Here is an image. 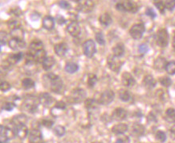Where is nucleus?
<instances>
[{"instance_id": "obj_22", "label": "nucleus", "mask_w": 175, "mask_h": 143, "mask_svg": "<svg viewBox=\"0 0 175 143\" xmlns=\"http://www.w3.org/2000/svg\"><path fill=\"white\" fill-rule=\"evenodd\" d=\"M156 82L155 79L153 77V76L151 75H147L145 77L143 80V84L144 86L146 87V88H149V89H151V88H154L156 86Z\"/></svg>"}, {"instance_id": "obj_62", "label": "nucleus", "mask_w": 175, "mask_h": 143, "mask_svg": "<svg viewBox=\"0 0 175 143\" xmlns=\"http://www.w3.org/2000/svg\"><path fill=\"white\" fill-rule=\"evenodd\" d=\"M0 143H1V141H0Z\"/></svg>"}, {"instance_id": "obj_27", "label": "nucleus", "mask_w": 175, "mask_h": 143, "mask_svg": "<svg viewBox=\"0 0 175 143\" xmlns=\"http://www.w3.org/2000/svg\"><path fill=\"white\" fill-rule=\"evenodd\" d=\"M99 102L98 101L95 100V99H86L85 101V108L87 109L88 110H94L97 108V106H98Z\"/></svg>"}, {"instance_id": "obj_2", "label": "nucleus", "mask_w": 175, "mask_h": 143, "mask_svg": "<svg viewBox=\"0 0 175 143\" xmlns=\"http://www.w3.org/2000/svg\"><path fill=\"white\" fill-rule=\"evenodd\" d=\"M86 97V92L82 88H75L68 96V101L71 103H81Z\"/></svg>"}, {"instance_id": "obj_47", "label": "nucleus", "mask_w": 175, "mask_h": 143, "mask_svg": "<svg viewBox=\"0 0 175 143\" xmlns=\"http://www.w3.org/2000/svg\"><path fill=\"white\" fill-rule=\"evenodd\" d=\"M42 124H43V126H45V127L51 128L52 127V126L54 125V122L50 119H43V121H42Z\"/></svg>"}, {"instance_id": "obj_50", "label": "nucleus", "mask_w": 175, "mask_h": 143, "mask_svg": "<svg viewBox=\"0 0 175 143\" xmlns=\"http://www.w3.org/2000/svg\"><path fill=\"white\" fill-rule=\"evenodd\" d=\"M115 143H129V138L126 136L118 137Z\"/></svg>"}, {"instance_id": "obj_40", "label": "nucleus", "mask_w": 175, "mask_h": 143, "mask_svg": "<svg viewBox=\"0 0 175 143\" xmlns=\"http://www.w3.org/2000/svg\"><path fill=\"white\" fill-rule=\"evenodd\" d=\"M159 81H160V83H161V85L164 87H165V88H169V87L172 84L171 79L168 77H161V78L159 79Z\"/></svg>"}, {"instance_id": "obj_25", "label": "nucleus", "mask_w": 175, "mask_h": 143, "mask_svg": "<svg viewBox=\"0 0 175 143\" xmlns=\"http://www.w3.org/2000/svg\"><path fill=\"white\" fill-rule=\"evenodd\" d=\"M99 22L101 25L108 27L112 24V17L108 13H104L99 18Z\"/></svg>"}, {"instance_id": "obj_56", "label": "nucleus", "mask_w": 175, "mask_h": 143, "mask_svg": "<svg viewBox=\"0 0 175 143\" xmlns=\"http://www.w3.org/2000/svg\"><path fill=\"white\" fill-rule=\"evenodd\" d=\"M169 133H170V137L173 138V139H175V127L172 128L169 131Z\"/></svg>"}, {"instance_id": "obj_55", "label": "nucleus", "mask_w": 175, "mask_h": 143, "mask_svg": "<svg viewBox=\"0 0 175 143\" xmlns=\"http://www.w3.org/2000/svg\"><path fill=\"white\" fill-rule=\"evenodd\" d=\"M57 22L59 24H64L66 21H65V20L62 16H57Z\"/></svg>"}, {"instance_id": "obj_38", "label": "nucleus", "mask_w": 175, "mask_h": 143, "mask_svg": "<svg viewBox=\"0 0 175 143\" xmlns=\"http://www.w3.org/2000/svg\"><path fill=\"white\" fill-rule=\"evenodd\" d=\"M155 138L157 141H159L160 142H165L166 141L167 137H166V134H165V132L161 131V130H158L155 133Z\"/></svg>"}, {"instance_id": "obj_15", "label": "nucleus", "mask_w": 175, "mask_h": 143, "mask_svg": "<svg viewBox=\"0 0 175 143\" xmlns=\"http://www.w3.org/2000/svg\"><path fill=\"white\" fill-rule=\"evenodd\" d=\"M127 118V111L123 108H117L114 109L112 114V118L115 121H123Z\"/></svg>"}, {"instance_id": "obj_28", "label": "nucleus", "mask_w": 175, "mask_h": 143, "mask_svg": "<svg viewBox=\"0 0 175 143\" xmlns=\"http://www.w3.org/2000/svg\"><path fill=\"white\" fill-rule=\"evenodd\" d=\"M112 52H113V56H115L116 57H118V58L121 57L125 53L124 45L122 43H117L112 48Z\"/></svg>"}, {"instance_id": "obj_45", "label": "nucleus", "mask_w": 175, "mask_h": 143, "mask_svg": "<svg viewBox=\"0 0 175 143\" xmlns=\"http://www.w3.org/2000/svg\"><path fill=\"white\" fill-rule=\"evenodd\" d=\"M165 9L169 11H173L175 8V0H165Z\"/></svg>"}, {"instance_id": "obj_58", "label": "nucleus", "mask_w": 175, "mask_h": 143, "mask_svg": "<svg viewBox=\"0 0 175 143\" xmlns=\"http://www.w3.org/2000/svg\"><path fill=\"white\" fill-rule=\"evenodd\" d=\"M173 43H175V33H174V35H173Z\"/></svg>"}, {"instance_id": "obj_46", "label": "nucleus", "mask_w": 175, "mask_h": 143, "mask_svg": "<svg viewBox=\"0 0 175 143\" xmlns=\"http://www.w3.org/2000/svg\"><path fill=\"white\" fill-rule=\"evenodd\" d=\"M59 5L61 8L65 9V10H68L71 8V5L69 3L68 1H65V0H61L59 2Z\"/></svg>"}, {"instance_id": "obj_19", "label": "nucleus", "mask_w": 175, "mask_h": 143, "mask_svg": "<svg viewBox=\"0 0 175 143\" xmlns=\"http://www.w3.org/2000/svg\"><path fill=\"white\" fill-rule=\"evenodd\" d=\"M127 130H128V126L124 123L116 124V125L112 126V132L115 134H116V135L124 134Z\"/></svg>"}, {"instance_id": "obj_54", "label": "nucleus", "mask_w": 175, "mask_h": 143, "mask_svg": "<svg viewBox=\"0 0 175 143\" xmlns=\"http://www.w3.org/2000/svg\"><path fill=\"white\" fill-rule=\"evenodd\" d=\"M11 11H12V13H13V14H14L15 16H20V15L22 14L21 10H20L19 7L13 8V9L11 10Z\"/></svg>"}, {"instance_id": "obj_48", "label": "nucleus", "mask_w": 175, "mask_h": 143, "mask_svg": "<svg viewBox=\"0 0 175 143\" xmlns=\"http://www.w3.org/2000/svg\"><path fill=\"white\" fill-rule=\"evenodd\" d=\"M146 14L148 16H150V17H151L152 19H154V18L157 16V15H156V12L154 11V10L153 9V8H147L146 11Z\"/></svg>"}, {"instance_id": "obj_52", "label": "nucleus", "mask_w": 175, "mask_h": 143, "mask_svg": "<svg viewBox=\"0 0 175 143\" xmlns=\"http://www.w3.org/2000/svg\"><path fill=\"white\" fill-rule=\"evenodd\" d=\"M7 34L3 32H0V44H4L6 43Z\"/></svg>"}, {"instance_id": "obj_10", "label": "nucleus", "mask_w": 175, "mask_h": 143, "mask_svg": "<svg viewBox=\"0 0 175 143\" xmlns=\"http://www.w3.org/2000/svg\"><path fill=\"white\" fill-rule=\"evenodd\" d=\"M28 139L30 143H40L43 140L41 131L38 129H33L29 132Z\"/></svg>"}, {"instance_id": "obj_26", "label": "nucleus", "mask_w": 175, "mask_h": 143, "mask_svg": "<svg viewBox=\"0 0 175 143\" xmlns=\"http://www.w3.org/2000/svg\"><path fill=\"white\" fill-rule=\"evenodd\" d=\"M166 64H167V61L164 57H157L154 61V68L157 70L161 71L165 69Z\"/></svg>"}, {"instance_id": "obj_51", "label": "nucleus", "mask_w": 175, "mask_h": 143, "mask_svg": "<svg viewBox=\"0 0 175 143\" xmlns=\"http://www.w3.org/2000/svg\"><path fill=\"white\" fill-rule=\"evenodd\" d=\"M149 51V47H148L146 44H142V45H140L139 47V51L142 54H145L146 53L147 51Z\"/></svg>"}, {"instance_id": "obj_49", "label": "nucleus", "mask_w": 175, "mask_h": 143, "mask_svg": "<svg viewBox=\"0 0 175 143\" xmlns=\"http://www.w3.org/2000/svg\"><path fill=\"white\" fill-rule=\"evenodd\" d=\"M55 109L60 110H64L66 109V104L63 101H58L55 105Z\"/></svg>"}, {"instance_id": "obj_57", "label": "nucleus", "mask_w": 175, "mask_h": 143, "mask_svg": "<svg viewBox=\"0 0 175 143\" xmlns=\"http://www.w3.org/2000/svg\"><path fill=\"white\" fill-rule=\"evenodd\" d=\"M71 1H73V2H80L81 0H71Z\"/></svg>"}, {"instance_id": "obj_61", "label": "nucleus", "mask_w": 175, "mask_h": 143, "mask_svg": "<svg viewBox=\"0 0 175 143\" xmlns=\"http://www.w3.org/2000/svg\"><path fill=\"white\" fill-rule=\"evenodd\" d=\"M93 143H97V142H93Z\"/></svg>"}, {"instance_id": "obj_60", "label": "nucleus", "mask_w": 175, "mask_h": 143, "mask_svg": "<svg viewBox=\"0 0 175 143\" xmlns=\"http://www.w3.org/2000/svg\"><path fill=\"white\" fill-rule=\"evenodd\" d=\"M40 143H45V142H40Z\"/></svg>"}, {"instance_id": "obj_29", "label": "nucleus", "mask_w": 175, "mask_h": 143, "mask_svg": "<svg viewBox=\"0 0 175 143\" xmlns=\"http://www.w3.org/2000/svg\"><path fill=\"white\" fill-rule=\"evenodd\" d=\"M165 119L169 123H175V109L169 108L166 110L165 115Z\"/></svg>"}, {"instance_id": "obj_31", "label": "nucleus", "mask_w": 175, "mask_h": 143, "mask_svg": "<svg viewBox=\"0 0 175 143\" xmlns=\"http://www.w3.org/2000/svg\"><path fill=\"white\" fill-rule=\"evenodd\" d=\"M12 38L18 39H24V32L20 28L11 30V32Z\"/></svg>"}, {"instance_id": "obj_35", "label": "nucleus", "mask_w": 175, "mask_h": 143, "mask_svg": "<svg viewBox=\"0 0 175 143\" xmlns=\"http://www.w3.org/2000/svg\"><path fill=\"white\" fill-rule=\"evenodd\" d=\"M22 84H23V87L25 89H30V88H32L35 87V82L31 78L24 79L23 81H22Z\"/></svg>"}, {"instance_id": "obj_43", "label": "nucleus", "mask_w": 175, "mask_h": 143, "mask_svg": "<svg viewBox=\"0 0 175 143\" xmlns=\"http://www.w3.org/2000/svg\"><path fill=\"white\" fill-rule=\"evenodd\" d=\"M95 38H96V40L99 44H100V45L105 44V39H104V36L102 32H97L95 35Z\"/></svg>"}, {"instance_id": "obj_11", "label": "nucleus", "mask_w": 175, "mask_h": 143, "mask_svg": "<svg viewBox=\"0 0 175 143\" xmlns=\"http://www.w3.org/2000/svg\"><path fill=\"white\" fill-rule=\"evenodd\" d=\"M38 100H39V103L43 105L44 107H50L54 102V98L47 92L40 93L39 95Z\"/></svg>"}, {"instance_id": "obj_33", "label": "nucleus", "mask_w": 175, "mask_h": 143, "mask_svg": "<svg viewBox=\"0 0 175 143\" xmlns=\"http://www.w3.org/2000/svg\"><path fill=\"white\" fill-rule=\"evenodd\" d=\"M119 97H120V100L122 101L127 102L130 100L131 98V94L128 90H125V89H120L119 91Z\"/></svg>"}, {"instance_id": "obj_42", "label": "nucleus", "mask_w": 175, "mask_h": 143, "mask_svg": "<svg viewBox=\"0 0 175 143\" xmlns=\"http://www.w3.org/2000/svg\"><path fill=\"white\" fill-rule=\"evenodd\" d=\"M154 5H155L156 7L157 8V10L159 11L161 14H164V13H165V3H164L162 1H161V0H157V1H156V2H154Z\"/></svg>"}, {"instance_id": "obj_34", "label": "nucleus", "mask_w": 175, "mask_h": 143, "mask_svg": "<svg viewBox=\"0 0 175 143\" xmlns=\"http://www.w3.org/2000/svg\"><path fill=\"white\" fill-rule=\"evenodd\" d=\"M27 122H28V118H27L25 115L15 116V117L13 118V122H14L15 126L21 125V124H25Z\"/></svg>"}, {"instance_id": "obj_44", "label": "nucleus", "mask_w": 175, "mask_h": 143, "mask_svg": "<svg viewBox=\"0 0 175 143\" xmlns=\"http://www.w3.org/2000/svg\"><path fill=\"white\" fill-rule=\"evenodd\" d=\"M11 88V84L5 80H0V90L2 92H7Z\"/></svg>"}, {"instance_id": "obj_16", "label": "nucleus", "mask_w": 175, "mask_h": 143, "mask_svg": "<svg viewBox=\"0 0 175 143\" xmlns=\"http://www.w3.org/2000/svg\"><path fill=\"white\" fill-rule=\"evenodd\" d=\"M121 81L122 84H124V86L129 87V88L133 87L134 84H136V80H135L134 77L129 73H127V72L124 73L122 75Z\"/></svg>"}, {"instance_id": "obj_36", "label": "nucleus", "mask_w": 175, "mask_h": 143, "mask_svg": "<svg viewBox=\"0 0 175 143\" xmlns=\"http://www.w3.org/2000/svg\"><path fill=\"white\" fill-rule=\"evenodd\" d=\"M165 71L169 73V75L175 74V61H169L167 62L165 68Z\"/></svg>"}, {"instance_id": "obj_32", "label": "nucleus", "mask_w": 175, "mask_h": 143, "mask_svg": "<svg viewBox=\"0 0 175 143\" xmlns=\"http://www.w3.org/2000/svg\"><path fill=\"white\" fill-rule=\"evenodd\" d=\"M78 69H79L78 65L76 63H73V62L67 63L66 64V66H65V71H66L68 73H70V74L75 73L76 72L78 71Z\"/></svg>"}, {"instance_id": "obj_4", "label": "nucleus", "mask_w": 175, "mask_h": 143, "mask_svg": "<svg viewBox=\"0 0 175 143\" xmlns=\"http://www.w3.org/2000/svg\"><path fill=\"white\" fill-rule=\"evenodd\" d=\"M107 64H108V68L114 73H118L120 72L122 66V62L120 60L118 57L115 56H109L107 58Z\"/></svg>"}, {"instance_id": "obj_30", "label": "nucleus", "mask_w": 175, "mask_h": 143, "mask_svg": "<svg viewBox=\"0 0 175 143\" xmlns=\"http://www.w3.org/2000/svg\"><path fill=\"white\" fill-rule=\"evenodd\" d=\"M23 53L22 52H17L14 53V54H11V55L9 56L8 57V62L10 65H14V64L18 63L19 61L21 60V59L23 58Z\"/></svg>"}, {"instance_id": "obj_20", "label": "nucleus", "mask_w": 175, "mask_h": 143, "mask_svg": "<svg viewBox=\"0 0 175 143\" xmlns=\"http://www.w3.org/2000/svg\"><path fill=\"white\" fill-rule=\"evenodd\" d=\"M31 55H32V54H31ZM32 56H33L35 63L42 64L43 62V60L46 59V57H47V53H46L45 50L43 49V50H40V51H37V52H36L35 54H33Z\"/></svg>"}, {"instance_id": "obj_6", "label": "nucleus", "mask_w": 175, "mask_h": 143, "mask_svg": "<svg viewBox=\"0 0 175 143\" xmlns=\"http://www.w3.org/2000/svg\"><path fill=\"white\" fill-rule=\"evenodd\" d=\"M83 50L84 53L87 57L91 58L95 55V53L97 52V47L95 44L94 41L92 39H89L84 43L83 44Z\"/></svg>"}, {"instance_id": "obj_41", "label": "nucleus", "mask_w": 175, "mask_h": 143, "mask_svg": "<svg viewBox=\"0 0 175 143\" xmlns=\"http://www.w3.org/2000/svg\"><path fill=\"white\" fill-rule=\"evenodd\" d=\"M7 24L8 26H9V28H10L11 30L20 28V22L17 20H15V19L9 20Z\"/></svg>"}, {"instance_id": "obj_14", "label": "nucleus", "mask_w": 175, "mask_h": 143, "mask_svg": "<svg viewBox=\"0 0 175 143\" xmlns=\"http://www.w3.org/2000/svg\"><path fill=\"white\" fill-rule=\"evenodd\" d=\"M15 135L18 136L20 139H24L26 137H28V134H29V132H28V127L26 126L25 124H21V125H18V126H15Z\"/></svg>"}, {"instance_id": "obj_8", "label": "nucleus", "mask_w": 175, "mask_h": 143, "mask_svg": "<svg viewBox=\"0 0 175 143\" xmlns=\"http://www.w3.org/2000/svg\"><path fill=\"white\" fill-rule=\"evenodd\" d=\"M94 7L95 3L93 0H83L82 2H79L77 10L85 13H89L94 9Z\"/></svg>"}, {"instance_id": "obj_5", "label": "nucleus", "mask_w": 175, "mask_h": 143, "mask_svg": "<svg viewBox=\"0 0 175 143\" xmlns=\"http://www.w3.org/2000/svg\"><path fill=\"white\" fill-rule=\"evenodd\" d=\"M146 31L145 26L142 24H137L132 26V28L129 30V34L131 37L134 39H142L143 34Z\"/></svg>"}, {"instance_id": "obj_37", "label": "nucleus", "mask_w": 175, "mask_h": 143, "mask_svg": "<svg viewBox=\"0 0 175 143\" xmlns=\"http://www.w3.org/2000/svg\"><path fill=\"white\" fill-rule=\"evenodd\" d=\"M97 82V77L95 74H89L88 77V86L93 88Z\"/></svg>"}, {"instance_id": "obj_21", "label": "nucleus", "mask_w": 175, "mask_h": 143, "mask_svg": "<svg viewBox=\"0 0 175 143\" xmlns=\"http://www.w3.org/2000/svg\"><path fill=\"white\" fill-rule=\"evenodd\" d=\"M132 133L136 137H142L145 133V127L140 123H134L132 126Z\"/></svg>"}, {"instance_id": "obj_17", "label": "nucleus", "mask_w": 175, "mask_h": 143, "mask_svg": "<svg viewBox=\"0 0 175 143\" xmlns=\"http://www.w3.org/2000/svg\"><path fill=\"white\" fill-rule=\"evenodd\" d=\"M43 42L40 41L39 39H34L33 41L31 42L29 45V51L30 54H35L37 51L43 50Z\"/></svg>"}, {"instance_id": "obj_9", "label": "nucleus", "mask_w": 175, "mask_h": 143, "mask_svg": "<svg viewBox=\"0 0 175 143\" xmlns=\"http://www.w3.org/2000/svg\"><path fill=\"white\" fill-rule=\"evenodd\" d=\"M23 108L30 114H35L38 110L37 101L33 98L27 99L23 105Z\"/></svg>"}, {"instance_id": "obj_7", "label": "nucleus", "mask_w": 175, "mask_h": 143, "mask_svg": "<svg viewBox=\"0 0 175 143\" xmlns=\"http://www.w3.org/2000/svg\"><path fill=\"white\" fill-rule=\"evenodd\" d=\"M115 97V93L112 90H105L100 94V98H99L98 102L99 104L104 105H109L111 102H112V101L114 100Z\"/></svg>"}, {"instance_id": "obj_23", "label": "nucleus", "mask_w": 175, "mask_h": 143, "mask_svg": "<svg viewBox=\"0 0 175 143\" xmlns=\"http://www.w3.org/2000/svg\"><path fill=\"white\" fill-rule=\"evenodd\" d=\"M43 27L48 31L53 29L55 27V20L53 18L49 16L44 17L43 20Z\"/></svg>"}, {"instance_id": "obj_3", "label": "nucleus", "mask_w": 175, "mask_h": 143, "mask_svg": "<svg viewBox=\"0 0 175 143\" xmlns=\"http://www.w3.org/2000/svg\"><path fill=\"white\" fill-rule=\"evenodd\" d=\"M157 43L161 47H165L169 43V34L167 30L161 28L157 32Z\"/></svg>"}, {"instance_id": "obj_13", "label": "nucleus", "mask_w": 175, "mask_h": 143, "mask_svg": "<svg viewBox=\"0 0 175 143\" xmlns=\"http://www.w3.org/2000/svg\"><path fill=\"white\" fill-rule=\"evenodd\" d=\"M81 27L77 21H72L68 25L67 32L73 37H77L81 34Z\"/></svg>"}, {"instance_id": "obj_12", "label": "nucleus", "mask_w": 175, "mask_h": 143, "mask_svg": "<svg viewBox=\"0 0 175 143\" xmlns=\"http://www.w3.org/2000/svg\"><path fill=\"white\" fill-rule=\"evenodd\" d=\"M8 45L12 50L19 51L21 49H24L26 47V43L24 39H18L12 38L8 42Z\"/></svg>"}, {"instance_id": "obj_24", "label": "nucleus", "mask_w": 175, "mask_h": 143, "mask_svg": "<svg viewBox=\"0 0 175 143\" xmlns=\"http://www.w3.org/2000/svg\"><path fill=\"white\" fill-rule=\"evenodd\" d=\"M55 64V60L53 57L47 56L46 57V59L44 60L43 63H42V65H43V69H44V70L49 71L53 68Z\"/></svg>"}, {"instance_id": "obj_39", "label": "nucleus", "mask_w": 175, "mask_h": 143, "mask_svg": "<svg viewBox=\"0 0 175 143\" xmlns=\"http://www.w3.org/2000/svg\"><path fill=\"white\" fill-rule=\"evenodd\" d=\"M54 133H55V135L57 136V137H63V135L65 134V128L62 126H55L53 129Z\"/></svg>"}, {"instance_id": "obj_1", "label": "nucleus", "mask_w": 175, "mask_h": 143, "mask_svg": "<svg viewBox=\"0 0 175 143\" xmlns=\"http://www.w3.org/2000/svg\"><path fill=\"white\" fill-rule=\"evenodd\" d=\"M44 77L48 80L49 88L51 92H55V93L62 92L63 89V83L60 77L55 74H47Z\"/></svg>"}, {"instance_id": "obj_59", "label": "nucleus", "mask_w": 175, "mask_h": 143, "mask_svg": "<svg viewBox=\"0 0 175 143\" xmlns=\"http://www.w3.org/2000/svg\"><path fill=\"white\" fill-rule=\"evenodd\" d=\"M173 49H174V51H175V43L173 44Z\"/></svg>"}, {"instance_id": "obj_18", "label": "nucleus", "mask_w": 175, "mask_h": 143, "mask_svg": "<svg viewBox=\"0 0 175 143\" xmlns=\"http://www.w3.org/2000/svg\"><path fill=\"white\" fill-rule=\"evenodd\" d=\"M54 50H55V54L58 56H64L67 53L68 50V47L65 43H59L55 44V47H54Z\"/></svg>"}, {"instance_id": "obj_53", "label": "nucleus", "mask_w": 175, "mask_h": 143, "mask_svg": "<svg viewBox=\"0 0 175 143\" xmlns=\"http://www.w3.org/2000/svg\"><path fill=\"white\" fill-rule=\"evenodd\" d=\"M14 108L15 105L13 104V103H6L3 106V109H6L7 111H11V110H12Z\"/></svg>"}]
</instances>
